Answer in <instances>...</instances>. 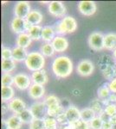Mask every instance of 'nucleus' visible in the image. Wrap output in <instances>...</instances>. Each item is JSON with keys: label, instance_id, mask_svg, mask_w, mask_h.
<instances>
[{"label": "nucleus", "instance_id": "obj_1", "mask_svg": "<svg viewBox=\"0 0 116 129\" xmlns=\"http://www.w3.org/2000/svg\"><path fill=\"white\" fill-rule=\"evenodd\" d=\"M73 63L68 56H57L52 62V72L58 78H66L73 72Z\"/></svg>", "mask_w": 116, "mask_h": 129}, {"label": "nucleus", "instance_id": "obj_2", "mask_svg": "<svg viewBox=\"0 0 116 129\" xmlns=\"http://www.w3.org/2000/svg\"><path fill=\"white\" fill-rule=\"evenodd\" d=\"M45 57L40 52L37 51L29 53L28 57L24 61L26 68L32 72L43 70L44 66H45Z\"/></svg>", "mask_w": 116, "mask_h": 129}, {"label": "nucleus", "instance_id": "obj_3", "mask_svg": "<svg viewBox=\"0 0 116 129\" xmlns=\"http://www.w3.org/2000/svg\"><path fill=\"white\" fill-rule=\"evenodd\" d=\"M57 35H63L66 34H71L77 29V22L73 16H66L60 22L56 23L54 27Z\"/></svg>", "mask_w": 116, "mask_h": 129}, {"label": "nucleus", "instance_id": "obj_4", "mask_svg": "<svg viewBox=\"0 0 116 129\" xmlns=\"http://www.w3.org/2000/svg\"><path fill=\"white\" fill-rule=\"evenodd\" d=\"M89 47L94 51H102L105 49L104 47V35L101 32H93L88 38Z\"/></svg>", "mask_w": 116, "mask_h": 129}, {"label": "nucleus", "instance_id": "obj_5", "mask_svg": "<svg viewBox=\"0 0 116 129\" xmlns=\"http://www.w3.org/2000/svg\"><path fill=\"white\" fill-rule=\"evenodd\" d=\"M31 28V25H29L27 21L23 18H19L15 16L10 22V28L15 34L21 35L24 33H28L29 28Z\"/></svg>", "mask_w": 116, "mask_h": 129}, {"label": "nucleus", "instance_id": "obj_6", "mask_svg": "<svg viewBox=\"0 0 116 129\" xmlns=\"http://www.w3.org/2000/svg\"><path fill=\"white\" fill-rule=\"evenodd\" d=\"M31 84H32V80L28 74L21 72V73H18L14 76V86L16 89H20V90L29 89Z\"/></svg>", "mask_w": 116, "mask_h": 129}, {"label": "nucleus", "instance_id": "obj_7", "mask_svg": "<svg viewBox=\"0 0 116 129\" xmlns=\"http://www.w3.org/2000/svg\"><path fill=\"white\" fill-rule=\"evenodd\" d=\"M48 12L55 17L63 18L66 15V7L61 1H51L48 4Z\"/></svg>", "mask_w": 116, "mask_h": 129}, {"label": "nucleus", "instance_id": "obj_8", "mask_svg": "<svg viewBox=\"0 0 116 129\" xmlns=\"http://www.w3.org/2000/svg\"><path fill=\"white\" fill-rule=\"evenodd\" d=\"M35 119L44 120L48 116L47 106L44 102H36L29 108Z\"/></svg>", "mask_w": 116, "mask_h": 129}, {"label": "nucleus", "instance_id": "obj_9", "mask_svg": "<svg viewBox=\"0 0 116 129\" xmlns=\"http://www.w3.org/2000/svg\"><path fill=\"white\" fill-rule=\"evenodd\" d=\"M77 73L81 77H89L94 71V63L89 59H83L78 63L76 67Z\"/></svg>", "mask_w": 116, "mask_h": 129}, {"label": "nucleus", "instance_id": "obj_10", "mask_svg": "<svg viewBox=\"0 0 116 129\" xmlns=\"http://www.w3.org/2000/svg\"><path fill=\"white\" fill-rule=\"evenodd\" d=\"M31 11L30 4L28 1H19L16 4L14 7V14L15 16L23 19H26L29 14Z\"/></svg>", "mask_w": 116, "mask_h": 129}, {"label": "nucleus", "instance_id": "obj_11", "mask_svg": "<svg viewBox=\"0 0 116 129\" xmlns=\"http://www.w3.org/2000/svg\"><path fill=\"white\" fill-rule=\"evenodd\" d=\"M78 10L86 16H91L97 10V5L94 1H81L78 3Z\"/></svg>", "mask_w": 116, "mask_h": 129}, {"label": "nucleus", "instance_id": "obj_12", "mask_svg": "<svg viewBox=\"0 0 116 129\" xmlns=\"http://www.w3.org/2000/svg\"><path fill=\"white\" fill-rule=\"evenodd\" d=\"M8 107L14 114H19L24 110L27 109L25 102L23 99L19 98V97H15L14 99H12L8 103Z\"/></svg>", "mask_w": 116, "mask_h": 129}, {"label": "nucleus", "instance_id": "obj_13", "mask_svg": "<svg viewBox=\"0 0 116 129\" xmlns=\"http://www.w3.org/2000/svg\"><path fill=\"white\" fill-rule=\"evenodd\" d=\"M51 43L56 53H58L65 52L69 47V41L62 35H56Z\"/></svg>", "mask_w": 116, "mask_h": 129}, {"label": "nucleus", "instance_id": "obj_14", "mask_svg": "<svg viewBox=\"0 0 116 129\" xmlns=\"http://www.w3.org/2000/svg\"><path fill=\"white\" fill-rule=\"evenodd\" d=\"M65 114H66L69 124L70 125L75 124L81 120V110L74 105L69 106L68 109L65 110Z\"/></svg>", "mask_w": 116, "mask_h": 129}, {"label": "nucleus", "instance_id": "obj_15", "mask_svg": "<svg viewBox=\"0 0 116 129\" xmlns=\"http://www.w3.org/2000/svg\"><path fill=\"white\" fill-rule=\"evenodd\" d=\"M28 95L33 100H40L45 95V88L43 85L32 84L28 89Z\"/></svg>", "mask_w": 116, "mask_h": 129}, {"label": "nucleus", "instance_id": "obj_16", "mask_svg": "<svg viewBox=\"0 0 116 129\" xmlns=\"http://www.w3.org/2000/svg\"><path fill=\"white\" fill-rule=\"evenodd\" d=\"M27 22L31 26H38L42 23L43 20V16L42 12L38 10H32L29 16L26 17Z\"/></svg>", "mask_w": 116, "mask_h": 129}, {"label": "nucleus", "instance_id": "obj_17", "mask_svg": "<svg viewBox=\"0 0 116 129\" xmlns=\"http://www.w3.org/2000/svg\"><path fill=\"white\" fill-rule=\"evenodd\" d=\"M30 78L31 80H32V84L43 85V86L47 84L48 80L47 72H46L45 70H41L32 72Z\"/></svg>", "mask_w": 116, "mask_h": 129}, {"label": "nucleus", "instance_id": "obj_18", "mask_svg": "<svg viewBox=\"0 0 116 129\" xmlns=\"http://www.w3.org/2000/svg\"><path fill=\"white\" fill-rule=\"evenodd\" d=\"M3 123L5 125L6 129H21L23 125L18 114L10 116L7 120H3Z\"/></svg>", "mask_w": 116, "mask_h": 129}, {"label": "nucleus", "instance_id": "obj_19", "mask_svg": "<svg viewBox=\"0 0 116 129\" xmlns=\"http://www.w3.org/2000/svg\"><path fill=\"white\" fill-rule=\"evenodd\" d=\"M15 89L12 86L1 87V100L2 103H9L12 99L15 98Z\"/></svg>", "mask_w": 116, "mask_h": 129}, {"label": "nucleus", "instance_id": "obj_20", "mask_svg": "<svg viewBox=\"0 0 116 129\" xmlns=\"http://www.w3.org/2000/svg\"><path fill=\"white\" fill-rule=\"evenodd\" d=\"M28 51L27 49L22 48L19 47H15L12 48V59H13L16 62H22L25 61L28 57Z\"/></svg>", "mask_w": 116, "mask_h": 129}, {"label": "nucleus", "instance_id": "obj_21", "mask_svg": "<svg viewBox=\"0 0 116 129\" xmlns=\"http://www.w3.org/2000/svg\"><path fill=\"white\" fill-rule=\"evenodd\" d=\"M32 43V39L29 35L28 33L18 35L16 38V47H22V48L27 49Z\"/></svg>", "mask_w": 116, "mask_h": 129}, {"label": "nucleus", "instance_id": "obj_22", "mask_svg": "<svg viewBox=\"0 0 116 129\" xmlns=\"http://www.w3.org/2000/svg\"><path fill=\"white\" fill-rule=\"evenodd\" d=\"M105 49L114 51L116 49V33H108L104 35Z\"/></svg>", "mask_w": 116, "mask_h": 129}, {"label": "nucleus", "instance_id": "obj_23", "mask_svg": "<svg viewBox=\"0 0 116 129\" xmlns=\"http://www.w3.org/2000/svg\"><path fill=\"white\" fill-rule=\"evenodd\" d=\"M56 31H55L54 27L52 26H44L43 28V36H42V40L45 42L51 43L55 39L56 35Z\"/></svg>", "mask_w": 116, "mask_h": 129}, {"label": "nucleus", "instance_id": "obj_24", "mask_svg": "<svg viewBox=\"0 0 116 129\" xmlns=\"http://www.w3.org/2000/svg\"><path fill=\"white\" fill-rule=\"evenodd\" d=\"M16 67V62L13 59H5L1 62V70L3 73H11Z\"/></svg>", "mask_w": 116, "mask_h": 129}, {"label": "nucleus", "instance_id": "obj_25", "mask_svg": "<svg viewBox=\"0 0 116 129\" xmlns=\"http://www.w3.org/2000/svg\"><path fill=\"white\" fill-rule=\"evenodd\" d=\"M43 28L41 25L38 26H31L28 31V34L32 39V41H40L42 40V36H43Z\"/></svg>", "mask_w": 116, "mask_h": 129}, {"label": "nucleus", "instance_id": "obj_26", "mask_svg": "<svg viewBox=\"0 0 116 129\" xmlns=\"http://www.w3.org/2000/svg\"><path fill=\"white\" fill-rule=\"evenodd\" d=\"M40 53H41L44 57L50 58V57H53L55 55L56 51H55L52 43L45 42L40 47Z\"/></svg>", "mask_w": 116, "mask_h": 129}, {"label": "nucleus", "instance_id": "obj_27", "mask_svg": "<svg viewBox=\"0 0 116 129\" xmlns=\"http://www.w3.org/2000/svg\"><path fill=\"white\" fill-rule=\"evenodd\" d=\"M105 107H106V106L104 104L103 100L100 99V98L94 99L91 103H90V105H89V108H91V109L96 113V114H102V112L104 111Z\"/></svg>", "mask_w": 116, "mask_h": 129}, {"label": "nucleus", "instance_id": "obj_28", "mask_svg": "<svg viewBox=\"0 0 116 129\" xmlns=\"http://www.w3.org/2000/svg\"><path fill=\"white\" fill-rule=\"evenodd\" d=\"M94 117H96V113L91 108H85L81 110V120H84V121L89 123Z\"/></svg>", "mask_w": 116, "mask_h": 129}, {"label": "nucleus", "instance_id": "obj_29", "mask_svg": "<svg viewBox=\"0 0 116 129\" xmlns=\"http://www.w3.org/2000/svg\"><path fill=\"white\" fill-rule=\"evenodd\" d=\"M18 117L20 118L21 121L23 122V124H30L33 120H35V117L33 115L32 112L30 111L29 109H26L25 110L20 113L19 114H18Z\"/></svg>", "mask_w": 116, "mask_h": 129}, {"label": "nucleus", "instance_id": "obj_30", "mask_svg": "<svg viewBox=\"0 0 116 129\" xmlns=\"http://www.w3.org/2000/svg\"><path fill=\"white\" fill-rule=\"evenodd\" d=\"M65 110L63 109L61 103L58 104H55L49 107H47V112H48V116H51V117H56L58 114L63 113Z\"/></svg>", "mask_w": 116, "mask_h": 129}, {"label": "nucleus", "instance_id": "obj_31", "mask_svg": "<svg viewBox=\"0 0 116 129\" xmlns=\"http://www.w3.org/2000/svg\"><path fill=\"white\" fill-rule=\"evenodd\" d=\"M102 74L105 78L111 81L112 79L116 78V66L115 67L112 66H107V67L102 71Z\"/></svg>", "mask_w": 116, "mask_h": 129}, {"label": "nucleus", "instance_id": "obj_32", "mask_svg": "<svg viewBox=\"0 0 116 129\" xmlns=\"http://www.w3.org/2000/svg\"><path fill=\"white\" fill-rule=\"evenodd\" d=\"M43 120L45 129H58V123L56 117L47 116Z\"/></svg>", "mask_w": 116, "mask_h": 129}, {"label": "nucleus", "instance_id": "obj_33", "mask_svg": "<svg viewBox=\"0 0 116 129\" xmlns=\"http://www.w3.org/2000/svg\"><path fill=\"white\" fill-rule=\"evenodd\" d=\"M98 97L102 100H107L110 96V95L112 94L110 89H108L107 85H104L102 86L98 89Z\"/></svg>", "mask_w": 116, "mask_h": 129}, {"label": "nucleus", "instance_id": "obj_34", "mask_svg": "<svg viewBox=\"0 0 116 129\" xmlns=\"http://www.w3.org/2000/svg\"><path fill=\"white\" fill-rule=\"evenodd\" d=\"M2 86H12L14 85V76L11 73H3L1 79Z\"/></svg>", "mask_w": 116, "mask_h": 129}, {"label": "nucleus", "instance_id": "obj_35", "mask_svg": "<svg viewBox=\"0 0 116 129\" xmlns=\"http://www.w3.org/2000/svg\"><path fill=\"white\" fill-rule=\"evenodd\" d=\"M43 102L47 107H49V106L61 103L60 99H59L58 97L55 95H47V96H45L43 99Z\"/></svg>", "mask_w": 116, "mask_h": 129}, {"label": "nucleus", "instance_id": "obj_36", "mask_svg": "<svg viewBox=\"0 0 116 129\" xmlns=\"http://www.w3.org/2000/svg\"><path fill=\"white\" fill-rule=\"evenodd\" d=\"M90 128L91 129H102L103 126V121L100 118V116H96L89 122Z\"/></svg>", "mask_w": 116, "mask_h": 129}, {"label": "nucleus", "instance_id": "obj_37", "mask_svg": "<svg viewBox=\"0 0 116 129\" xmlns=\"http://www.w3.org/2000/svg\"><path fill=\"white\" fill-rule=\"evenodd\" d=\"M29 129H45L44 126V120L35 119L29 125Z\"/></svg>", "mask_w": 116, "mask_h": 129}, {"label": "nucleus", "instance_id": "obj_38", "mask_svg": "<svg viewBox=\"0 0 116 129\" xmlns=\"http://www.w3.org/2000/svg\"><path fill=\"white\" fill-rule=\"evenodd\" d=\"M1 57L2 60L12 59V49H10V47H3L1 52Z\"/></svg>", "mask_w": 116, "mask_h": 129}, {"label": "nucleus", "instance_id": "obj_39", "mask_svg": "<svg viewBox=\"0 0 116 129\" xmlns=\"http://www.w3.org/2000/svg\"><path fill=\"white\" fill-rule=\"evenodd\" d=\"M104 112L107 114H108L110 117H115L116 116V104H113V103H110V104L107 105L105 107Z\"/></svg>", "mask_w": 116, "mask_h": 129}, {"label": "nucleus", "instance_id": "obj_40", "mask_svg": "<svg viewBox=\"0 0 116 129\" xmlns=\"http://www.w3.org/2000/svg\"><path fill=\"white\" fill-rule=\"evenodd\" d=\"M56 120H57L58 125H60V126H65V125L69 124V121H68V119H67L65 111L62 114H58V115L56 117Z\"/></svg>", "mask_w": 116, "mask_h": 129}, {"label": "nucleus", "instance_id": "obj_41", "mask_svg": "<svg viewBox=\"0 0 116 129\" xmlns=\"http://www.w3.org/2000/svg\"><path fill=\"white\" fill-rule=\"evenodd\" d=\"M73 126L74 129H91L89 123L87 121H84L82 120H80L75 124H74Z\"/></svg>", "mask_w": 116, "mask_h": 129}, {"label": "nucleus", "instance_id": "obj_42", "mask_svg": "<svg viewBox=\"0 0 116 129\" xmlns=\"http://www.w3.org/2000/svg\"><path fill=\"white\" fill-rule=\"evenodd\" d=\"M107 87L110 89L111 93L113 94H116V78L109 81V83L107 84Z\"/></svg>", "mask_w": 116, "mask_h": 129}, {"label": "nucleus", "instance_id": "obj_43", "mask_svg": "<svg viewBox=\"0 0 116 129\" xmlns=\"http://www.w3.org/2000/svg\"><path fill=\"white\" fill-rule=\"evenodd\" d=\"M99 116H100V118L102 120L103 122H111L112 121V117H110L108 114H107L104 111H103L102 114H99Z\"/></svg>", "mask_w": 116, "mask_h": 129}, {"label": "nucleus", "instance_id": "obj_44", "mask_svg": "<svg viewBox=\"0 0 116 129\" xmlns=\"http://www.w3.org/2000/svg\"><path fill=\"white\" fill-rule=\"evenodd\" d=\"M107 101H108L109 103H113V104H116V94H112L110 95V96H109V98L107 99Z\"/></svg>", "mask_w": 116, "mask_h": 129}, {"label": "nucleus", "instance_id": "obj_45", "mask_svg": "<svg viewBox=\"0 0 116 129\" xmlns=\"http://www.w3.org/2000/svg\"><path fill=\"white\" fill-rule=\"evenodd\" d=\"M112 121L111 122H103V126L102 129H112Z\"/></svg>", "mask_w": 116, "mask_h": 129}, {"label": "nucleus", "instance_id": "obj_46", "mask_svg": "<svg viewBox=\"0 0 116 129\" xmlns=\"http://www.w3.org/2000/svg\"><path fill=\"white\" fill-rule=\"evenodd\" d=\"M8 110H10L9 107H8V104L7 105L4 104L3 106H2V114H5L6 113H7Z\"/></svg>", "mask_w": 116, "mask_h": 129}, {"label": "nucleus", "instance_id": "obj_47", "mask_svg": "<svg viewBox=\"0 0 116 129\" xmlns=\"http://www.w3.org/2000/svg\"><path fill=\"white\" fill-rule=\"evenodd\" d=\"M59 129H74L73 125L68 124V125H65V126H60Z\"/></svg>", "mask_w": 116, "mask_h": 129}, {"label": "nucleus", "instance_id": "obj_48", "mask_svg": "<svg viewBox=\"0 0 116 129\" xmlns=\"http://www.w3.org/2000/svg\"><path fill=\"white\" fill-rule=\"evenodd\" d=\"M112 124H113L112 129H116V116L112 118Z\"/></svg>", "mask_w": 116, "mask_h": 129}, {"label": "nucleus", "instance_id": "obj_49", "mask_svg": "<svg viewBox=\"0 0 116 129\" xmlns=\"http://www.w3.org/2000/svg\"><path fill=\"white\" fill-rule=\"evenodd\" d=\"M113 58L116 59V49L114 50V51H113Z\"/></svg>", "mask_w": 116, "mask_h": 129}, {"label": "nucleus", "instance_id": "obj_50", "mask_svg": "<svg viewBox=\"0 0 116 129\" xmlns=\"http://www.w3.org/2000/svg\"><path fill=\"white\" fill-rule=\"evenodd\" d=\"M46 3H49V2H43V1H40V4H42V5H45Z\"/></svg>", "mask_w": 116, "mask_h": 129}]
</instances>
